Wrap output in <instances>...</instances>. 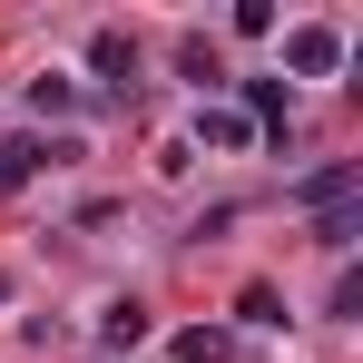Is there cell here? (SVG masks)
I'll return each instance as SVG.
<instances>
[{
    "label": "cell",
    "instance_id": "cell-7",
    "mask_svg": "<svg viewBox=\"0 0 363 363\" xmlns=\"http://www.w3.org/2000/svg\"><path fill=\"white\" fill-rule=\"evenodd\" d=\"M30 108H40V118H69V108H79V79H60V69L30 79Z\"/></svg>",
    "mask_w": 363,
    "mask_h": 363
},
{
    "label": "cell",
    "instance_id": "cell-2",
    "mask_svg": "<svg viewBox=\"0 0 363 363\" xmlns=\"http://www.w3.org/2000/svg\"><path fill=\"white\" fill-rule=\"evenodd\" d=\"M363 196V167H344V157H334V167H314V177L295 186V206H324V216H334V206H354Z\"/></svg>",
    "mask_w": 363,
    "mask_h": 363
},
{
    "label": "cell",
    "instance_id": "cell-4",
    "mask_svg": "<svg viewBox=\"0 0 363 363\" xmlns=\"http://www.w3.org/2000/svg\"><path fill=\"white\" fill-rule=\"evenodd\" d=\"M69 147H50V138H0V186H30L40 167H60Z\"/></svg>",
    "mask_w": 363,
    "mask_h": 363
},
{
    "label": "cell",
    "instance_id": "cell-3",
    "mask_svg": "<svg viewBox=\"0 0 363 363\" xmlns=\"http://www.w3.org/2000/svg\"><path fill=\"white\" fill-rule=\"evenodd\" d=\"M89 69L128 99V89H138V40H128V30H99V40H89Z\"/></svg>",
    "mask_w": 363,
    "mask_h": 363
},
{
    "label": "cell",
    "instance_id": "cell-8",
    "mask_svg": "<svg viewBox=\"0 0 363 363\" xmlns=\"http://www.w3.org/2000/svg\"><path fill=\"white\" fill-rule=\"evenodd\" d=\"M196 138H206V147H255V128H245L236 108H206V118H196Z\"/></svg>",
    "mask_w": 363,
    "mask_h": 363
},
{
    "label": "cell",
    "instance_id": "cell-10",
    "mask_svg": "<svg viewBox=\"0 0 363 363\" xmlns=\"http://www.w3.org/2000/svg\"><path fill=\"white\" fill-rule=\"evenodd\" d=\"M177 69H186V79H196V89H216V79H226V60H216L206 40H186V50H177Z\"/></svg>",
    "mask_w": 363,
    "mask_h": 363
},
{
    "label": "cell",
    "instance_id": "cell-11",
    "mask_svg": "<svg viewBox=\"0 0 363 363\" xmlns=\"http://www.w3.org/2000/svg\"><path fill=\"white\" fill-rule=\"evenodd\" d=\"M0 304H10V275H0Z\"/></svg>",
    "mask_w": 363,
    "mask_h": 363
},
{
    "label": "cell",
    "instance_id": "cell-1",
    "mask_svg": "<svg viewBox=\"0 0 363 363\" xmlns=\"http://www.w3.org/2000/svg\"><path fill=\"white\" fill-rule=\"evenodd\" d=\"M285 69H295V79H334V69H344V30H334V20H295V30H285Z\"/></svg>",
    "mask_w": 363,
    "mask_h": 363
},
{
    "label": "cell",
    "instance_id": "cell-6",
    "mask_svg": "<svg viewBox=\"0 0 363 363\" xmlns=\"http://www.w3.org/2000/svg\"><path fill=\"white\" fill-rule=\"evenodd\" d=\"M99 344H108V354H138V344H147V304H108Z\"/></svg>",
    "mask_w": 363,
    "mask_h": 363
},
{
    "label": "cell",
    "instance_id": "cell-5",
    "mask_svg": "<svg viewBox=\"0 0 363 363\" xmlns=\"http://www.w3.org/2000/svg\"><path fill=\"white\" fill-rule=\"evenodd\" d=\"M245 128H265V138H285V118H295V99H285V79H245Z\"/></svg>",
    "mask_w": 363,
    "mask_h": 363
},
{
    "label": "cell",
    "instance_id": "cell-9",
    "mask_svg": "<svg viewBox=\"0 0 363 363\" xmlns=\"http://www.w3.org/2000/svg\"><path fill=\"white\" fill-rule=\"evenodd\" d=\"M167 354H177V363H226V334H216V324H186Z\"/></svg>",
    "mask_w": 363,
    "mask_h": 363
}]
</instances>
